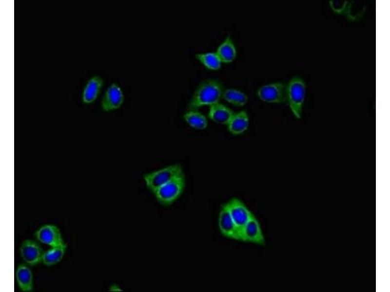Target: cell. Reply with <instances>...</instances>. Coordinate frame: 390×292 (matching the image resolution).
<instances>
[{
	"label": "cell",
	"instance_id": "6da1fadb",
	"mask_svg": "<svg viewBox=\"0 0 390 292\" xmlns=\"http://www.w3.org/2000/svg\"><path fill=\"white\" fill-rule=\"evenodd\" d=\"M223 87L218 80L207 79L202 82L196 89L188 106V109L195 110L205 106L218 103L222 96Z\"/></svg>",
	"mask_w": 390,
	"mask_h": 292
},
{
	"label": "cell",
	"instance_id": "7a4b0ae2",
	"mask_svg": "<svg viewBox=\"0 0 390 292\" xmlns=\"http://www.w3.org/2000/svg\"><path fill=\"white\" fill-rule=\"evenodd\" d=\"M306 93L305 81L299 76L290 79L286 85V100L293 116L300 119Z\"/></svg>",
	"mask_w": 390,
	"mask_h": 292
},
{
	"label": "cell",
	"instance_id": "3957f363",
	"mask_svg": "<svg viewBox=\"0 0 390 292\" xmlns=\"http://www.w3.org/2000/svg\"><path fill=\"white\" fill-rule=\"evenodd\" d=\"M185 186V180L184 174H182L159 187L154 194L160 204L169 206L180 196Z\"/></svg>",
	"mask_w": 390,
	"mask_h": 292
},
{
	"label": "cell",
	"instance_id": "277c9868",
	"mask_svg": "<svg viewBox=\"0 0 390 292\" xmlns=\"http://www.w3.org/2000/svg\"><path fill=\"white\" fill-rule=\"evenodd\" d=\"M183 174L180 164H175L145 174L144 179L148 188L153 193L173 179Z\"/></svg>",
	"mask_w": 390,
	"mask_h": 292
},
{
	"label": "cell",
	"instance_id": "5b68a950",
	"mask_svg": "<svg viewBox=\"0 0 390 292\" xmlns=\"http://www.w3.org/2000/svg\"><path fill=\"white\" fill-rule=\"evenodd\" d=\"M259 98L270 103H282L286 101V85L276 82L261 87L257 91Z\"/></svg>",
	"mask_w": 390,
	"mask_h": 292
},
{
	"label": "cell",
	"instance_id": "8992f818",
	"mask_svg": "<svg viewBox=\"0 0 390 292\" xmlns=\"http://www.w3.org/2000/svg\"><path fill=\"white\" fill-rule=\"evenodd\" d=\"M225 204L240 234L241 229L254 214L239 199L233 198Z\"/></svg>",
	"mask_w": 390,
	"mask_h": 292
},
{
	"label": "cell",
	"instance_id": "52a82bcc",
	"mask_svg": "<svg viewBox=\"0 0 390 292\" xmlns=\"http://www.w3.org/2000/svg\"><path fill=\"white\" fill-rule=\"evenodd\" d=\"M240 241L264 245L265 237L261 225L254 215L240 231Z\"/></svg>",
	"mask_w": 390,
	"mask_h": 292
},
{
	"label": "cell",
	"instance_id": "ba28073f",
	"mask_svg": "<svg viewBox=\"0 0 390 292\" xmlns=\"http://www.w3.org/2000/svg\"><path fill=\"white\" fill-rule=\"evenodd\" d=\"M218 227L221 233L225 237L232 239L240 240V232L232 218L228 209L223 204L219 213Z\"/></svg>",
	"mask_w": 390,
	"mask_h": 292
},
{
	"label": "cell",
	"instance_id": "9c48e42d",
	"mask_svg": "<svg viewBox=\"0 0 390 292\" xmlns=\"http://www.w3.org/2000/svg\"><path fill=\"white\" fill-rule=\"evenodd\" d=\"M20 253L22 259L26 263L34 266L42 261L44 252L35 241L26 239L20 245Z\"/></svg>",
	"mask_w": 390,
	"mask_h": 292
},
{
	"label": "cell",
	"instance_id": "30bf717a",
	"mask_svg": "<svg viewBox=\"0 0 390 292\" xmlns=\"http://www.w3.org/2000/svg\"><path fill=\"white\" fill-rule=\"evenodd\" d=\"M35 236L40 242L52 247L64 244L59 229L52 224L42 225L35 232Z\"/></svg>",
	"mask_w": 390,
	"mask_h": 292
},
{
	"label": "cell",
	"instance_id": "8fae6325",
	"mask_svg": "<svg viewBox=\"0 0 390 292\" xmlns=\"http://www.w3.org/2000/svg\"><path fill=\"white\" fill-rule=\"evenodd\" d=\"M123 99L121 89L115 83H113L105 91L101 103V108L105 111L116 110L122 104Z\"/></svg>",
	"mask_w": 390,
	"mask_h": 292
},
{
	"label": "cell",
	"instance_id": "7c38bea8",
	"mask_svg": "<svg viewBox=\"0 0 390 292\" xmlns=\"http://www.w3.org/2000/svg\"><path fill=\"white\" fill-rule=\"evenodd\" d=\"M103 86L102 79L97 75L93 76L87 81L84 87L81 96L83 104L90 105L95 101Z\"/></svg>",
	"mask_w": 390,
	"mask_h": 292
},
{
	"label": "cell",
	"instance_id": "4fadbf2b",
	"mask_svg": "<svg viewBox=\"0 0 390 292\" xmlns=\"http://www.w3.org/2000/svg\"><path fill=\"white\" fill-rule=\"evenodd\" d=\"M234 114L230 109L218 103L210 106L208 116L217 124L227 125Z\"/></svg>",
	"mask_w": 390,
	"mask_h": 292
},
{
	"label": "cell",
	"instance_id": "5bb4252c",
	"mask_svg": "<svg viewBox=\"0 0 390 292\" xmlns=\"http://www.w3.org/2000/svg\"><path fill=\"white\" fill-rule=\"evenodd\" d=\"M16 278L20 290L23 292L33 290V275L29 268L25 264H20L16 271Z\"/></svg>",
	"mask_w": 390,
	"mask_h": 292
},
{
	"label": "cell",
	"instance_id": "9a60e30c",
	"mask_svg": "<svg viewBox=\"0 0 390 292\" xmlns=\"http://www.w3.org/2000/svg\"><path fill=\"white\" fill-rule=\"evenodd\" d=\"M227 125L232 134L238 135L242 133L249 126V117L247 112L243 110L234 113Z\"/></svg>",
	"mask_w": 390,
	"mask_h": 292
},
{
	"label": "cell",
	"instance_id": "2e32d148",
	"mask_svg": "<svg viewBox=\"0 0 390 292\" xmlns=\"http://www.w3.org/2000/svg\"><path fill=\"white\" fill-rule=\"evenodd\" d=\"M216 55L221 62L229 63L235 58L236 51L230 36H228L217 49Z\"/></svg>",
	"mask_w": 390,
	"mask_h": 292
},
{
	"label": "cell",
	"instance_id": "e0dca14e",
	"mask_svg": "<svg viewBox=\"0 0 390 292\" xmlns=\"http://www.w3.org/2000/svg\"><path fill=\"white\" fill-rule=\"evenodd\" d=\"M66 249L64 243L60 245L52 247L44 252L42 262L46 266H52L57 264L62 258Z\"/></svg>",
	"mask_w": 390,
	"mask_h": 292
},
{
	"label": "cell",
	"instance_id": "ac0fdd59",
	"mask_svg": "<svg viewBox=\"0 0 390 292\" xmlns=\"http://www.w3.org/2000/svg\"><path fill=\"white\" fill-rule=\"evenodd\" d=\"M184 118L192 128L197 129H204L207 127L206 118L200 112L191 110L184 115Z\"/></svg>",
	"mask_w": 390,
	"mask_h": 292
},
{
	"label": "cell",
	"instance_id": "d6986e66",
	"mask_svg": "<svg viewBox=\"0 0 390 292\" xmlns=\"http://www.w3.org/2000/svg\"><path fill=\"white\" fill-rule=\"evenodd\" d=\"M222 98L236 106H243L248 102V97L244 93L237 90L229 89L223 91Z\"/></svg>",
	"mask_w": 390,
	"mask_h": 292
},
{
	"label": "cell",
	"instance_id": "ffe728a7",
	"mask_svg": "<svg viewBox=\"0 0 390 292\" xmlns=\"http://www.w3.org/2000/svg\"><path fill=\"white\" fill-rule=\"evenodd\" d=\"M195 57L210 70H217L221 67V62L216 53L198 54L196 55Z\"/></svg>",
	"mask_w": 390,
	"mask_h": 292
}]
</instances>
